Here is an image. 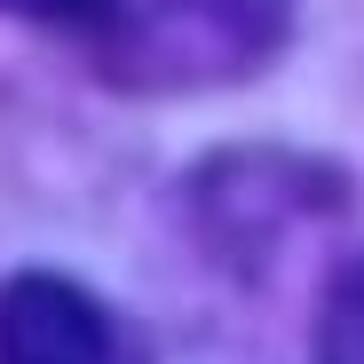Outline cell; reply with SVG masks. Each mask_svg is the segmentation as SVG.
I'll return each instance as SVG.
<instances>
[{
	"instance_id": "6da1fadb",
	"label": "cell",
	"mask_w": 364,
	"mask_h": 364,
	"mask_svg": "<svg viewBox=\"0 0 364 364\" xmlns=\"http://www.w3.org/2000/svg\"><path fill=\"white\" fill-rule=\"evenodd\" d=\"M0 16L64 32L135 95L230 87L285 48V0H0Z\"/></svg>"
},
{
	"instance_id": "3957f363",
	"label": "cell",
	"mask_w": 364,
	"mask_h": 364,
	"mask_svg": "<svg viewBox=\"0 0 364 364\" xmlns=\"http://www.w3.org/2000/svg\"><path fill=\"white\" fill-rule=\"evenodd\" d=\"M317 364H364V254L317 301Z\"/></svg>"
},
{
	"instance_id": "7a4b0ae2",
	"label": "cell",
	"mask_w": 364,
	"mask_h": 364,
	"mask_svg": "<svg viewBox=\"0 0 364 364\" xmlns=\"http://www.w3.org/2000/svg\"><path fill=\"white\" fill-rule=\"evenodd\" d=\"M0 364H151V348L87 285L24 269L0 285Z\"/></svg>"
}]
</instances>
